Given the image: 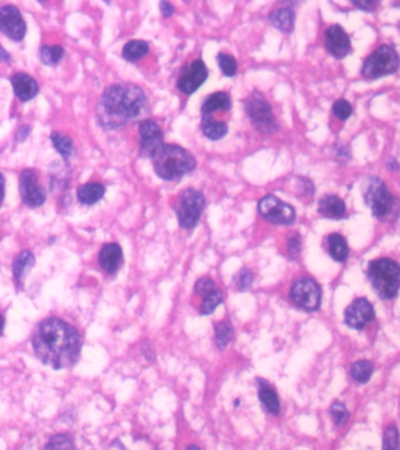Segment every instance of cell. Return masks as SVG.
Returning <instances> with one entry per match:
<instances>
[{"mask_svg": "<svg viewBox=\"0 0 400 450\" xmlns=\"http://www.w3.org/2000/svg\"><path fill=\"white\" fill-rule=\"evenodd\" d=\"M32 346L38 359L54 369L73 367L79 360L83 339L72 325L59 318H47L38 325Z\"/></svg>", "mask_w": 400, "mask_h": 450, "instance_id": "1", "label": "cell"}, {"mask_svg": "<svg viewBox=\"0 0 400 450\" xmlns=\"http://www.w3.org/2000/svg\"><path fill=\"white\" fill-rule=\"evenodd\" d=\"M147 98L140 87L133 83H118L103 92L96 107L100 126L106 129L122 127L144 111Z\"/></svg>", "mask_w": 400, "mask_h": 450, "instance_id": "2", "label": "cell"}, {"mask_svg": "<svg viewBox=\"0 0 400 450\" xmlns=\"http://www.w3.org/2000/svg\"><path fill=\"white\" fill-rule=\"evenodd\" d=\"M154 170L162 180L181 178L196 167V160L185 148L176 144H162L152 155Z\"/></svg>", "mask_w": 400, "mask_h": 450, "instance_id": "3", "label": "cell"}, {"mask_svg": "<svg viewBox=\"0 0 400 450\" xmlns=\"http://www.w3.org/2000/svg\"><path fill=\"white\" fill-rule=\"evenodd\" d=\"M367 276L372 287L384 299L396 298L399 291L400 269L395 261L380 258L370 263Z\"/></svg>", "mask_w": 400, "mask_h": 450, "instance_id": "4", "label": "cell"}, {"mask_svg": "<svg viewBox=\"0 0 400 450\" xmlns=\"http://www.w3.org/2000/svg\"><path fill=\"white\" fill-rule=\"evenodd\" d=\"M364 201L379 220L388 218L396 207L395 197L379 177H370L367 180L364 188Z\"/></svg>", "mask_w": 400, "mask_h": 450, "instance_id": "5", "label": "cell"}, {"mask_svg": "<svg viewBox=\"0 0 400 450\" xmlns=\"http://www.w3.org/2000/svg\"><path fill=\"white\" fill-rule=\"evenodd\" d=\"M398 67L399 57L396 49H392L391 46L382 45L364 62L362 75L369 80H375L396 73Z\"/></svg>", "mask_w": 400, "mask_h": 450, "instance_id": "6", "label": "cell"}, {"mask_svg": "<svg viewBox=\"0 0 400 450\" xmlns=\"http://www.w3.org/2000/svg\"><path fill=\"white\" fill-rule=\"evenodd\" d=\"M244 108L256 131H260L261 134L271 135L277 131L276 119L271 106L261 93L254 92L244 101Z\"/></svg>", "mask_w": 400, "mask_h": 450, "instance_id": "7", "label": "cell"}, {"mask_svg": "<svg viewBox=\"0 0 400 450\" xmlns=\"http://www.w3.org/2000/svg\"><path fill=\"white\" fill-rule=\"evenodd\" d=\"M206 204V198L201 191L186 189L178 198L176 213L178 223L183 229H193L198 224Z\"/></svg>", "mask_w": 400, "mask_h": 450, "instance_id": "8", "label": "cell"}, {"mask_svg": "<svg viewBox=\"0 0 400 450\" xmlns=\"http://www.w3.org/2000/svg\"><path fill=\"white\" fill-rule=\"evenodd\" d=\"M290 298L303 310L316 311L321 305L322 290L314 279H298L291 287Z\"/></svg>", "mask_w": 400, "mask_h": 450, "instance_id": "9", "label": "cell"}, {"mask_svg": "<svg viewBox=\"0 0 400 450\" xmlns=\"http://www.w3.org/2000/svg\"><path fill=\"white\" fill-rule=\"evenodd\" d=\"M261 216L274 224H293L296 220V213L293 207L282 202L274 195L263 197L258 203Z\"/></svg>", "mask_w": 400, "mask_h": 450, "instance_id": "10", "label": "cell"}, {"mask_svg": "<svg viewBox=\"0 0 400 450\" xmlns=\"http://www.w3.org/2000/svg\"><path fill=\"white\" fill-rule=\"evenodd\" d=\"M19 194L21 201L27 207L37 208L46 201L45 189L38 182V175L34 169H25L19 176Z\"/></svg>", "mask_w": 400, "mask_h": 450, "instance_id": "11", "label": "cell"}, {"mask_svg": "<svg viewBox=\"0 0 400 450\" xmlns=\"http://www.w3.org/2000/svg\"><path fill=\"white\" fill-rule=\"evenodd\" d=\"M0 31L13 41L25 38L26 23L16 6L6 5L0 8Z\"/></svg>", "mask_w": 400, "mask_h": 450, "instance_id": "12", "label": "cell"}, {"mask_svg": "<svg viewBox=\"0 0 400 450\" xmlns=\"http://www.w3.org/2000/svg\"><path fill=\"white\" fill-rule=\"evenodd\" d=\"M208 78V70L202 60H195L188 67L178 80V88L187 95H191L202 86Z\"/></svg>", "mask_w": 400, "mask_h": 450, "instance_id": "13", "label": "cell"}, {"mask_svg": "<svg viewBox=\"0 0 400 450\" xmlns=\"http://www.w3.org/2000/svg\"><path fill=\"white\" fill-rule=\"evenodd\" d=\"M373 319L375 310L367 299H356L345 310V323L355 330H362Z\"/></svg>", "mask_w": 400, "mask_h": 450, "instance_id": "14", "label": "cell"}, {"mask_svg": "<svg viewBox=\"0 0 400 450\" xmlns=\"http://www.w3.org/2000/svg\"><path fill=\"white\" fill-rule=\"evenodd\" d=\"M141 154L146 157H152L157 148L163 144V134L161 128L152 120H145L140 123Z\"/></svg>", "mask_w": 400, "mask_h": 450, "instance_id": "15", "label": "cell"}, {"mask_svg": "<svg viewBox=\"0 0 400 450\" xmlns=\"http://www.w3.org/2000/svg\"><path fill=\"white\" fill-rule=\"evenodd\" d=\"M326 49L336 59H344L351 53V40L341 25H332L325 32Z\"/></svg>", "mask_w": 400, "mask_h": 450, "instance_id": "16", "label": "cell"}, {"mask_svg": "<svg viewBox=\"0 0 400 450\" xmlns=\"http://www.w3.org/2000/svg\"><path fill=\"white\" fill-rule=\"evenodd\" d=\"M14 94L21 101H29L38 94V82L29 74L17 73L11 79Z\"/></svg>", "mask_w": 400, "mask_h": 450, "instance_id": "17", "label": "cell"}, {"mask_svg": "<svg viewBox=\"0 0 400 450\" xmlns=\"http://www.w3.org/2000/svg\"><path fill=\"white\" fill-rule=\"evenodd\" d=\"M122 250L116 243H108L99 254V264L107 274H116L122 263Z\"/></svg>", "mask_w": 400, "mask_h": 450, "instance_id": "18", "label": "cell"}, {"mask_svg": "<svg viewBox=\"0 0 400 450\" xmlns=\"http://www.w3.org/2000/svg\"><path fill=\"white\" fill-rule=\"evenodd\" d=\"M318 213L323 217L330 220H342L347 213V205L342 198L336 195H325L318 203Z\"/></svg>", "mask_w": 400, "mask_h": 450, "instance_id": "19", "label": "cell"}, {"mask_svg": "<svg viewBox=\"0 0 400 450\" xmlns=\"http://www.w3.org/2000/svg\"><path fill=\"white\" fill-rule=\"evenodd\" d=\"M269 21L274 27L283 33L293 32L296 14L291 8H280L269 14Z\"/></svg>", "mask_w": 400, "mask_h": 450, "instance_id": "20", "label": "cell"}, {"mask_svg": "<svg viewBox=\"0 0 400 450\" xmlns=\"http://www.w3.org/2000/svg\"><path fill=\"white\" fill-rule=\"evenodd\" d=\"M230 109V96L226 92H216L203 101L201 113L202 115H209L219 111H229Z\"/></svg>", "mask_w": 400, "mask_h": 450, "instance_id": "21", "label": "cell"}, {"mask_svg": "<svg viewBox=\"0 0 400 450\" xmlns=\"http://www.w3.org/2000/svg\"><path fill=\"white\" fill-rule=\"evenodd\" d=\"M326 246L328 251L331 257L334 261L343 263L347 261L349 256V246H347V239L343 237L339 233H331L326 238Z\"/></svg>", "mask_w": 400, "mask_h": 450, "instance_id": "22", "label": "cell"}, {"mask_svg": "<svg viewBox=\"0 0 400 450\" xmlns=\"http://www.w3.org/2000/svg\"><path fill=\"white\" fill-rule=\"evenodd\" d=\"M201 128H202L203 134L211 141L222 139L228 133L227 122L215 119V118H209V116H202Z\"/></svg>", "mask_w": 400, "mask_h": 450, "instance_id": "23", "label": "cell"}, {"mask_svg": "<svg viewBox=\"0 0 400 450\" xmlns=\"http://www.w3.org/2000/svg\"><path fill=\"white\" fill-rule=\"evenodd\" d=\"M106 189L100 183H87L78 189V200L83 204L92 205L99 202Z\"/></svg>", "mask_w": 400, "mask_h": 450, "instance_id": "24", "label": "cell"}, {"mask_svg": "<svg viewBox=\"0 0 400 450\" xmlns=\"http://www.w3.org/2000/svg\"><path fill=\"white\" fill-rule=\"evenodd\" d=\"M34 256L29 251H23L21 254H18L12 265L13 276L18 284H21L26 274L34 267Z\"/></svg>", "mask_w": 400, "mask_h": 450, "instance_id": "25", "label": "cell"}, {"mask_svg": "<svg viewBox=\"0 0 400 450\" xmlns=\"http://www.w3.org/2000/svg\"><path fill=\"white\" fill-rule=\"evenodd\" d=\"M260 382V392H258V397H260L261 402L262 405L264 406V408L267 410V412L273 415H277L280 413V400L277 397L276 393L274 392L273 389L269 387L268 384L263 380H258Z\"/></svg>", "mask_w": 400, "mask_h": 450, "instance_id": "26", "label": "cell"}, {"mask_svg": "<svg viewBox=\"0 0 400 450\" xmlns=\"http://www.w3.org/2000/svg\"><path fill=\"white\" fill-rule=\"evenodd\" d=\"M149 52V45L144 40H132L127 42L122 49V57L127 62H134L146 57Z\"/></svg>", "mask_w": 400, "mask_h": 450, "instance_id": "27", "label": "cell"}, {"mask_svg": "<svg viewBox=\"0 0 400 450\" xmlns=\"http://www.w3.org/2000/svg\"><path fill=\"white\" fill-rule=\"evenodd\" d=\"M51 140H52V144H53L55 150L65 160H68L70 156L73 155L75 146H73V142H72V140L70 137H67L66 135H64V134L59 133V131H53L52 135H51Z\"/></svg>", "mask_w": 400, "mask_h": 450, "instance_id": "28", "label": "cell"}, {"mask_svg": "<svg viewBox=\"0 0 400 450\" xmlns=\"http://www.w3.org/2000/svg\"><path fill=\"white\" fill-rule=\"evenodd\" d=\"M64 49L62 46H42L39 52V57L42 64L46 66L58 65L64 57Z\"/></svg>", "mask_w": 400, "mask_h": 450, "instance_id": "29", "label": "cell"}, {"mask_svg": "<svg viewBox=\"0 0 400 450\" xmlns=\"http://www.w3.org/2000/svg\"><path fill=\"white\" fill-rule=\"evenodd\" d=\"M372 372H373V365L367 360L357 361L351 367V377L359 384H365L370 380Z\"/></svg>", "mask_w": 400, "mask_h": 450, "instance_id": "30", "label": "cell"}, {"mask_svg": "<svg viewBox=\"0 0 400 450\" xmlns=\"http://www.w3.org/2000/svg\"><path fill=\"white\" fill-rule=\"evenodd\" d=\"M234 336V331H232V326L229 321H221L215 326V336H216V345L219 349L226 348L230 340L232 339Z\"/></svg>", "mask_w": 400, "mask_h": 450, "instance_id": "31", "label": "cell"}, {"mask_svg": "<svg viewBox=\"0 0 400 450\" xmlns=\"http://www.w3.org/2000/svg\"><path fill=\"white\" fill-rule=\"evenodd\" d=\"M223 302L222 291L217 287L209 292L208 295H203L202 304H201V313L204 315H211L215 308L219 306Z\"/></svg>", "mask_w": 400, "mask_h": 450, "instance_id": "32", "label": "cell"}, {"mask_svg": "<svg viewBox=\"0 0 400 450\" xmlns=\"http://www.w3.org/2000/svg\"><path fill=\"white\" fill-rule=\"evenodd\" d=\"M217 62H219V68L226 77H234L235 75L236 72H237V62L232 55L227 53H219Z\"/></svg>", "mask_w": 400, "mask_h": 450, "instance_id": "33", "label": "cell"}, {"mask_svg": "<svg viewBox=\"0 0 400 450\" xmlns=\"http://www.w3.org/2000/svg\"><path fill=\"white\" fill-rule=\"evenodd\" d=\"M252 282H254V274L247 267L241 269L234 276V282L239 291H247L249 287H252Z\"/></svg>", "mask_w": 400, "mask_h": 450, "instance_id": "34", "label": "cell"}, {"mask_svg": "<svg viewBox=\"0 0 400 450\" xmlns=\"http://www.w3.org/2000/svg\"><path fill=\"white\" fill-rule=\"evenodd\" d=\"M330 412L331 416L337 426H344L349 420V412L342 402H334V405L331 406Z\"/></svg>", "mask_w": 400, "mask_h": 450, "instance_id": "35", "label": "cell"}, {"mask_svg": "<svg viewBox=\"0 0 400 450\" xmlns=\"http://www.w3.org/2000/svg\"><path fill=\"white\" fill-rule=\"evenodd\" d=\"M332 113L334 115H336L339 120L342 121H345V120L349 119L351 115H352V106H351L350 103L344 100V98H339L336 103H334L332 106Z\"/></svg>", "mask_w": 400, "mask_h": 450, "instance_id": "36", "label": "cell"}, {"mask_svg": "<svg viewBox=\"0 0 400 450\" xmlns=\"http://www.w3.org/2000/svg\"><path fill=\"white\" fill-rule=\"evenodd\" d=\"M46 448H62V449H73L75 445L73 441L70 440V436L67 435H55L53 438H51L50 442L46 445Z\"/></svg>", "mask_w": 400, "mask_h": 450, "instance_id": "37", "label": "cell"}, {"mask_svg": "<svg viewBox=\"0 0 400 450\" xmlns=\"http://www.w3.org/2000/svg\"><path fill=\"white\" fill-rule=\"evenodd\" d=\"M398 430L395 426L390 427L384 436V449H398Z\"/></svg>", "mask_w": 400, "mask_h": 450, "instance_id": "38", "label": "cell"}, {"mask_svg": "<svg viewBox=\"0 0 400 450\" xmlns=\"http://www.w3.org/2000/svg\"><path fill=\"white\" fill-rule=\"evenodd\" d=\"M301 237L298 233H291L288 239V254L291 259H296L301 252Z\"/></svg>", "mask_w": 400, "mask_h": 450, "instance_id": "39", "label": "cell"}, {"mask_svg": "<svg viewBox=\"0 0 400 450\" xmlns=\"http://www.w3.org/2000/svg\"><path fill=\"white\" fill-rule=\"evenodd\" d=\"M215 289H216L215 282L209 278L198 279L196 285H195V292H196L198 295H201V297L208 295L209 292L215 290Z\"/></svg>", "mask_w": 400, "mask_h": 450, "instance_id": "40", "label": "cell"}, {"mask_svg": "<svg viewBox=\"0 0 400 450\" xmlns=\"http://www.w3.org/2000/svg\"><path fill=\"white\" fill-rule=\"evenodd\" d=\"M351 3L362 11L372 12L379 6L380 0H351Z\"/></svg>", "mask_w": 400, "mask_h": 450, "instance_id": "41", "label": "cell"}, {"mask_svg": "<svg viewBox=\"0 0 400 450\" xmlns=\"http://www.w3.org/2000/svg\"><path fill=\"white\" fill-rule=\"evenodd\" d=\"M160 10H161L162 16L165 18H170L173 16L174 8L168 0H161L160 3Z\"/></svg>", "mask_w": 400, "mask_h": 450, "instance_id": "42", "label": "cell"}, {"mask_svg": "<svg viewBox=\"0 0 400 450\" xmlns=\"http://www.w3.org/2000/svg\"><path fill=\"white\" fill-rule=\"evenodd\" d=\"M10 59H11V55L9 52L3 46H0V62H10Z\"/></svg>", "mask_w": 400, "mask_h": 450, "instance_id": "43", "label": "cell"}, {"mask_svg": "<svg viewBox=\"0 0 400 450\" xmlns=\"http://www.w3.org/2000/svg\"><path fill=\"white\" fill-rule=\"evenodd\" d=\"M5 196V180L4 176L0 174V205L3 204Z\"/></svg>", "mask_w": 400, "mask_h": 450, "instance_id": "44", "label": "cell"}, {"mask_svg": "<svg viewBox=\"0 0 400 450\" xmlns=\"http://www.w3.org/2000/svg\"><path fill=\"white\" fill-rule=\"evenodd\" d=\"M280 1H281L282 4L288 5V6L291 8V6H295V5L302 1V0H280Z\"/></svg>", "mask_w": 400, "mask_h": 450, "instance_id": "45", "label": "cell"}, {"mask_svg": "<svg viewBox=\"0 0 400 450\" xmlns=\"http://www.w3.org/2000/svg\"><path fill=\"white\" fill-rule=\"evenodd\" d=\"M4 325H5L4 317H3V315L0 313V336L3 334V331H4Z\"/></svg>", "mask_w": 400, "mask_h": 450, "instance_id": "46", "label": "cell"}, {"mask_svg": "<svg viewBox=\"0 0 400 450\" xmlns=\"http://www.w3.org/2000/svg\"><path fill=\"white\" fill-rule=\"evenodd\" d=\"M38 1H39V3H40V4H45V3H46V1H47V0H38Z\"/></svg>", "mask_w": 400, "mask_h": 450, "instance_id": "47", "label": "cell"}]
</instances>
